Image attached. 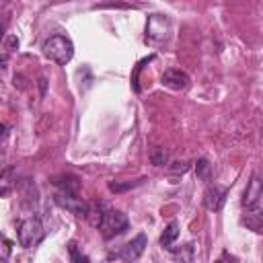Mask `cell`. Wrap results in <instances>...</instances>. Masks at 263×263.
I'll return each mask as SVG.
<instances>
[{
  "mask_svg": "<svg viewBox=\"0 0 263 263\" xmlns=\"http://www.w3.org/2000/svg\"><path fill=\"white\" fill-rule=\"evenodd\" d=\"M43 55L60 66H66L74 55V43L64 35H51L43 41Z\"/></svg>",
  "mask_w": 263,
  "mask_h": 263,
  "instance_id": "6da1fadb",
  "label": "cell"
},
{
  "mask_svg": "<svg viewBox=\"0 0 263 263\" xmlns=\"http://www.w3.org/2000/svg\"><path fill=\"white\" fill-rule=\"evenodd\" d=\"M99 230H101V236L105 240L109 238H115L119 234H123L127 228H129V220L123 212L119 210H105L101 216H99V222H97Z\"/></svg>",
  "mask_w": 263,
  "mask_h": 263,
  "instance_id": "7a4b0ae2",
  "label": "cell"
},
{
  "mask_svg": "<svg viewBox=\"0 0 263 263\" xmlns=\"http://www.w3.org/2000/svg\"><path fill=\"white\" fill-rule=\"evenodd\" d=\"M43 234H45V230H43V224L39 218H27L18 224V245L23 249L35 247L43 238Z\"/></svg>",
  "mask_w": 263,
  "mask_h": 263,
  "instance_id": "3957f363",
  "label": "cell"
},
{
  "mask_svg": "<svg viewBox=\"0 0 263 263\" xmlns=\"http://www.w3.org/2000/svg\"><path fill=\"white\" fill-rule=\"evenodd\" d=\"M146 247H148V238H146V234L144 232H140V234H136L129 242H125L113 257H117V259H123V261H127V263H132V261H136V259H140L142 257V253L146 251Z\"/></svg>",
  "mask_w": 263,
  "mask_h": 263,
  "instance_id": "277c9868",
  "label": "cell"
},
{
  "mask_svg": "<svg viewBox=\"0 0 263 263\" xmlns=\"http://www.w3.org/2000/svg\"><path fill=\"white\" fill-rule=\"evenodd\" d=\"M171 31V21L164 14H150L148 23H146V37L154 39V41H162L168 37Z\"/></svg>",
  "mask_w": 263,
  "mask_h": 263,
  "instance_id": "5b68a950",
  "label": "cell"
},
{
  "mask_svg": "<svg viewBox=\"0 0 263 263\" xmlns=\"http://www.w3.org/2000/svg\"><path fill=\"white\" fill-rule=\"evenodd\" d=\"M55 201H58L60 205H64L66 210H70L72 214H76V216H88V205H86L80 197H76L74 193L62 191V193L55 195Z\"/></svg>",
  "mask_w": 263,
  "mask_h": 263,
  "instance_id": "8992f818",
  "label": "cell"
},
{
  "mask_svg": "<svg viewBox=\"0 0 263 263\" xmlns=\"http://www.w3.org/2000/svg\"><path fill=\"white\" fill-rule=\"evenodd\" d=\"M261 195H263V191H261V181H259V177H253L251 183H249V187H247L245 193H242V205H245L247 210H259Z\"/></svg>",
  "mask_w": 263,
  "mask_h": 263,
  "instance_id": "52a82bcc",
  "label": "cell"
},
{
  "mask_svg": "<svg viewBox=\"0 0 263 263\" xmlns=\"http://www.w3.org/2000/svg\"><path fill=\"white\" fill-rule=\"evenodd\" d=\"M189 82H191L189 76L183 70H177V68H168L162 74V84L168 86V88H173V90H183V88L189 86Z\"/></svg>",
  "mask_w": 263,
  "mask_h": 263,
  "instance_id": "ba28073f",
  "label": "cell"
},
{
  "mask_svg": "<svg viewBox=\"0 0 263 263\" xmlns=\"http://www.w3.org/2000/svg\"><path fill=\"white\" fill-rule=\"evenodd\" d=\"M224 201H226V189H222V187H218V185H210V187L205 189V193H203V203H205L208 210L216 212V210H220V208L224 205Z\"/></svg>",
  "mask_w": 263,
  "mask_h": 263,
  "instance_id": "9c48e42d",
  "label": "cell"
},
{
  "mask_svg": "<svg viewBox=\"0 0 263 263\" xmlns=\"http://www.w3.org/2000/svg\"><path fill=\"white\" fill-rule=\"evenodd\" d=\"M12 175H14V168H6V171H2L0 173V195L2 197H6V195H10V191L14 189V179H12Z\"/></svg>",
  "mask_w": 263,
  "mask_h": 263,
  "instance_id": "30bf717a",
  "label": "cell"
},
{
  "mask_svg": "<svg viewBox=\"0 0 263 263\" xmlns=\"http://www.w3.org/2000/svg\"><path fill=\"white\" fill-rule=\"evenodd\" d=\"M177 236H179V224H177V222H171V224L164 228L162 236H160V245H162L164 249H171V245L177 240Z\"/></svg>",
  "mask_w": 263,
  "mask_h": 263,
  "instance_id": "8fae6325",
  "label": "cell"
},
{
  "mask_svg": "<svg viewBox=\"0 0 263 263\" xmlns=\"http://www.w3.org/2000/svg\"><path fill=\"white\" fill-rule=\"evenodd\" d=\"M10 253H12V242L0 232V263H8Z\"/></svg>",
  "mask_w": 263,
  "mask_h": 263,
  "instance_id": "7c38bea8",
  "label": "cell"
},
{
  "mask_svg": "<svg viewBox=\"0 0 263 263\" xmlns=\"http://www.w3.org/2000/svg\"><path fill=\"white\" fill-rule=\"evenodd\" d=\"M68 253H70V263H88V257L76 247V242L68 245Z\"/></svg>",
  "mask_w": 263,
  "mask_h": 263,
  "instance_id": "4fadbf2b",
  "label": "cell"
},
{
  "mask_svg": "<svg viewBox=\"0 0 263 263\" xmlns=\"http://www.w3.org/2000/svg\"><path fill=\"white\" fill-rule=\"evenodd\" d=\"M195 175H197L199 179H208V177H210V162H208L205 158H199V160L195 162Z\"/></svg>",
  "mask_w": 263,
  "mask_h": 263,
  "instance_id": "5bb4252c",
  "label": "cell"
},
{
  "mask_svg": "<svg viewBox=\"0 0 263 263\" xmlns=\"http://www.w3.org/2000/svg\"><path fill=\"white\" fill-rule=\"evenodd\" d=\"M140 183V181H138ZM138 183H127V185H117V183H111L109 185V189L111 191H123V189H129V187H134V185H138Z\"/></svg>",
  "mask_w": 263,
  "mask_h": 263,
  "instance_id": "9a60e30c",
  "label": "cell"
},
{
  "mask_svg": "<svg viewBox=\"0 0 263 263\" xmlns=\"http://www.w3.org/2000/svg\"><path fill=\"white\" fill-rule=\"evenodd\" d=\"M164 160H166V154H164L162 150H160L158 154H154V156H152V162H154V164H158V166H160Z\"/></svg>",
  "mask_w": 263,
  "mask_h": 263,
  "instance_id": "2e32d148",
  "label": "cell"
},
{
  "mask_svg": "<svg viewBox=\"0 0 263 263\" xmlns=\"http://www.w3.org/2000/svg\"><path fill=\"white\" fill-rule=\"evenodd\" d=\"M6 62H8V58H6V55H0V70L6 68Z\"/></svg>",
  "mask_w": 263,
  "mask_h": 263,
  "instance_id": "e0dca14e",
  "label": "cell"
},
{
  "mask_svg": "<svg viewBox=\"0 0 263 263\" xmlns=\"http://www.w3.org/2000/svg\"><path fill=\"white\" fill-rule=\"evenodd\" d=\"M4 29H6V23L0 21V41H2V37H4Z\"/></svg>",
  "mask_w": 263,
  "mask_h": 263,
  "instance_id": "ac0fdd59",
  "label": "cell"
},
{
  "mask_svg": "<svg viewBox=\"0 0 263 263\" xmlns=\"http://www.w3.org/2000/svg\"><path fill=\"white\" fill-rule=\"evenodd\" d=\"M4 132H6V125H2V123H0V136H4Z\"/></svg>",
  "mask_w": 263,
  "mask_h": 263,
  "instance_id": "d6986e66",
  "label": "cell"
}]
</instances>
